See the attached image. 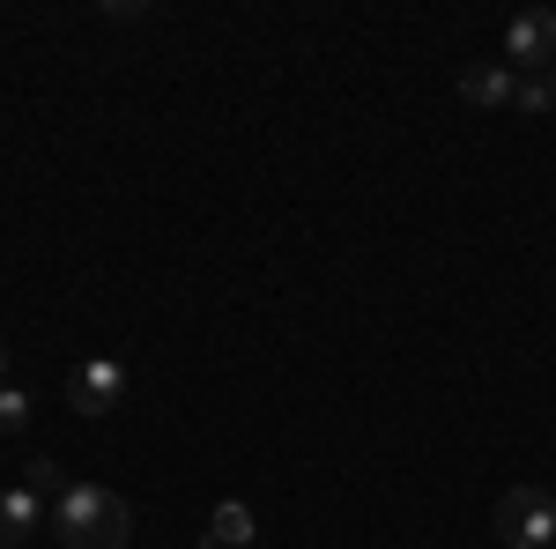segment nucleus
<instances>
[{
	"instance_id": "1",
	"label": "nucleus",
	"mask_w": 556,
	"mask_h": 549,
	"mask_svg": "<svg viewBox=\"0 0 556 549\" xmlns=\"http://www.w3.org/2000/svg\"><path fill=\"white\" fill-rule=\"evenodd\" d=\"M52 535H60V549H127L134 506L104 483H67L52 506Z\"/></svg>"
},
{
	"instance_id": "2",
	"label": "nucleus",
	"mask_w": 556,
	"mask_h": 549,
	"mask_svg": "<svg viewBox=\"0 0 556 549\" xmlns=\"http://www.w3.org/2000/svg\"><path fill=\"white\" fill-rule=\"evenodd\" d=\"M497 542H505V549L556 542V498L542 490V483H519V490L497 498Z\"/></svg>"
},
{
	"instance_id": "3",
	"label": "nucleus",
	"mask_w": 556,
	"mask_h": 549,
	"mask_svg": "<svg viewBox=\"0 0 556 549\" xmlns=\"http://www.w3.org/2000/svg\"><path fill=\"white\" fill-rule=\"evenodd\" d=\"M505 67L513 75H549L556 67V8H527L505 30Z\"/></svg>"
},
{
	"instance_id": "4",
	"label": "nucleus",
	"mask_w": 556,
	"mask_h": 549,
	"mask_svg": "<svg viewBox=\"0 0 556 549\" xmlns=\"http://www.w3.org/2000/svg\"><path fill=\"white\" fill-rule=\"evenodd\" d=\"M67 401H75V416H119V401H127V364H119V357H83V372L67 379Z\"/></svg>"
},
{
	"instance_id": "5",
	"label": "nucleus",
	"mask_w": 556,
	"mask_h": 549,
	"mask_svg": "<svg viewBox=\"0 0 556 549\" xmlns=\"http://www.w3.org/2000/svg\"><path fill=\"white\" fill-rule=\"evenodd\" d=\"M45 527V498H30V490H0V549L30 542Z\"/></svg>"
},
{
	"instance_id": "6",
	"label": "nucleus",
	"mask_w": 556,
	"mask_h": 549,
	"mask_svg": "<svg viewBox=\"0 0 556 549\" xmlns=\"http://www.w3.org/2000/svg\"><path fill=\"white\" fill-rule=\"evenodd\" d=\"M260 535V520H253V506H245V498H223V506L208 512V542L215 549H245Z\"/></svg>"
},
{
	"instance_id": "7",
	"label": "nucleus",
	"mask_w": 556,
	"mask_h": 549,
	"mask_svg": "<svg viewBox=\"0 0 556 549\" xmlns=\"http://www.w3.org/2000/svg\"><path fill=\"white\" fill-rule=\"evenodd\" d=\"M460 97H468V104H513L519 75L513 67H468V75H460Z\"/></svg>"
},
{
	"instance_id": "8",
	"label": "nucleus",
	"mask_w": 556,
	"mask_h": 549,
	"mask_svg": "<svg viewBox=\"0 0 556 549\" xmlns=\"http://www.w3.org/2000/svg\"><path fill=\"white\" fill-rule=\"evenodd\" d=\"M23 490H30V498H52V506H60V490H67V483H60V461H30V467H23Z\"/></svg>"
},
{
	"instance_id": "9",
	"label": "nucleus",
	"mask_w": 556,
	"mask_h": 549,
	"mask_svg": "<svg viewBox=\"0 0 556 549\" xmlns=\"http://www.w3.org/2000/svg\"><path fill=\"white\" fill-rule=\"evenodd\" d=\"M519 112H549L556 104V89H549V75H519V97H513Z\"/></svg>"
},
{
	"instance_id": "10",
	"label": "nucleus",
	"mask_w": 556,
	"mask_h": 549,
	"mask_svg": "<svg viewBox=\"0 0 556 549\" xmlns=\"http://www.w3.org/2000/svg\"><path fill=\"white\" fill-rule=\"evenodd\" d=\"M30 423V394L23 386H0V431H23Z\"/></svg>"
},
{
	"instance_id": "11",
	"label": "nucleus",
	"mask_w": 556,
	"mask_h": 549,
	"mask_svg": "<svg viewBox=\"0 0 556 549\" xmlns=\"http://www.w3.org/2000/svg\"><path fill=\"white\" fill-rule=\"evenodd\" d=\"M0 386H8V349H0Z\"/></svg>"
},
{
	"instance_id": "12",
	"label": "nucleus",
	"mask_w": 556,
	"mask_h": 549,
	"mask_svg": "<svg viewBox=\"0 0 556 549\" xmlns=\"http://www.w3.org/2000/svg\"><path fill=\"white\" fill-rule=\"evenodd\" d=\"M549 89H556V67H549Z\"/></svg>"
}]
</instances>
